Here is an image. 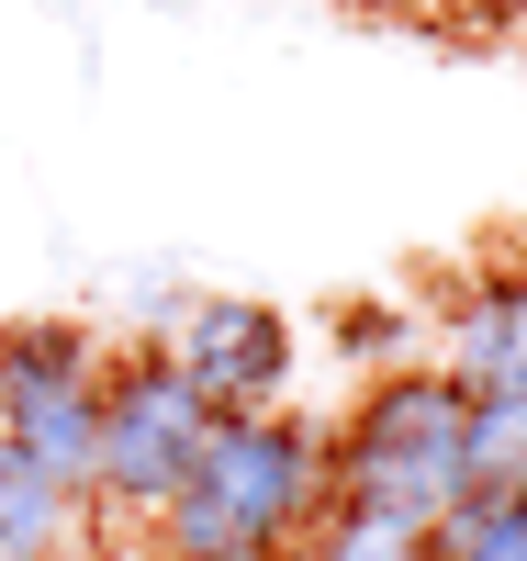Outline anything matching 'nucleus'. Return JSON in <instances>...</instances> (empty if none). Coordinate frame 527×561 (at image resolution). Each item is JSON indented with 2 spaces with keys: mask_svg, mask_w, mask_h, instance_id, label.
I'll list each match as a JSON object with an SVG mask.
<instances>
[{
  "mask_svg": "<svg viewBox=\"0 0 527 561\" xmlns=\"http://www.w3.org/2000/svg\"><path fill=\"white\" fill-rule=\"evenodd\" d=\"M325 505V427L293 404L270 415H214L191 483L158 505V561H280Z\"/></svg>",
  "mask_w": 527,
  "mask_h": 561,
  "instance_id": "f257e3e1",
  "label": "nucleus"
},
{
  "mask_svg": "<svg viewBox=\"0 0 527 561\" xmlns=\"http://www.w3.org/2000/svg\"><path fill=\"white\" fill-rule=\"evenodd\" d=\"M460 415L471 393L449 370H381V382L348 404V427H325V494L370 505V517H404L438 550V517L471 494V460H460Z\"/></svg>",
  "mask_w": 527,
  "mask_h": 561,
  "instance_id": "f03ea898",
  "label": "nucleus"
},
{
  "mask_svg": "<svg viewBox=\"0 0 527 561\" xmlns=\"http://www.w3.org/2000/svg\"><path fill=\"white\" fill-rule=\"evenodd\" d=\"M102 370H113V348L79 314L0 325V438L79 505H90V449H102Z\"/></svg>",
  "mask_w": 527,
  "mask_h": 561,
  "instance_id": "7ed1b4c3",
  "label": "nucleus"
},
{
  "mask_svg": "<svg viewBox=\"0 0 527 561\" xmlns=\"http://www.w3.org/2000/svg\"><path fill=\"white\" fill-rule=\"evenodd\" d=\"M214 438V404L169 370L158 337L113 348L102 370V449H90V505L102 517H158V505L191 483V460Z\"/></svg>",
  "mask_w": 527,
  "mask_h": 561,
  "instance_id": "20e7f679",
  "label": "nucleus"
},
{
  "mask_svg": "<svg viewBox=\"0 0 527 561\" xmlns=\"http://www.w3.org/2000/svg\"><path fill=\"white\" fill-rule=\"evenodd\" d=\"M158 348L191 393H203L214 415H270L293 404V314L259 304V293H180Z\"/></svg>",
  "mask_w": 527,
  "mask_h": 561,
  "instance_id": "39448f33",
  "label": "nucleus"
},
{
  "mask_svg": "<svg viewBox=\"0 0 527 561\" xmlns=\"http://www.w3.org/2000/svg\"><path fill=\"white\" fill-rule=\"evenodd\" d=\"M426 370H449L460 393H516V382H527V259L483 270V280L438 314V359H426Z\"/></svg>",
  "mask_w": 527,
  "mask_h": 561,
  "instance_id": "423d86ee",
  "label": "nucleus"
},
{
  "mask_svg": "<svg viewBox=\"0 0 527 561\" xmlns=\"http://www.w3.org/2000/svg\"><path fill=\"white\" fill-rule=\"evenodd\" d=\"M79 517H90V505L68 483H45L34 460L0 438V561H68L79 550Z\"/></svg>",
  "mask_w": 527,
  "mask_h": 561,
  "instance_id": "0eeeda50",
  "label": "nucleus"
},
{
  "mask_svg": "<svg viewBox=\"0 0 527 561\" xmlns=\"http://www.w3.org/2000/svg\"><path fill=\"white\" fill-rule=\"evenodd\" d=\"M280 561H426V528L370 517V505H337V494H325V505H314V528L280 550Z\"/></svg>",
  "mask_w": 527,
  "mask_h": 561,
  "instance_id": "6e6552de",
  "label": "nucleus"
},
{
  "mask_svg": "<svg viewBox=\"0 0 527 561\" xmlns=\"http://www.w3.org/2000/svg\"><path fill=\"white\" fill-rule=\"evenodd\" d=\"M460 460H471V494H516V483H527V382H516V393H471Z\"/></svg>",
  "mask_w": 527,
  "mask_h": 561,
  "instance_id": "1a4fd4ad",
  "label": "nucleus"
},
{
  "mask_svg": "<svg viewBox=\"0 0 527 561\" xmlns=\"http://www.w3.org/2000/svg\"><path fill=\"white\" fill-rule=\"evenodd\" d=\"M348 348H359V359L404 348V314H393V304H381V314H370V304H348Z\"/></svg>",
  "mask_w": 527,
  "mask_h": 561,
  "instance_id": "9d476101",
  "label": "nucleus"
},
{
  "mask_svg": "<svg viewBox=\"0 0 527 561\" xmlns=\"http://www.w3.org/2000/svg\"><path fill=\"white\" fill-rule=\"evenodd\" d=\"M449 12H471V23H527V0H449Z\"/></svg>",
  "mask_w": 527,
  "mask_h": 561,
  "instance_id": "9b49d317",
  "label": "nucleus"
},
{
  "mask_svg": "<svg viewBox=\"0 0 527 561\" xmlns=\"http://www.w3.org/2000/svg\"><path fill=\"white\" fill-rule=\"evenodd\" d=\"M426 561H449V550H426Z\"/></svg>",
  "mask_w": 527,
  "mask_h": 561,
  "instance_id": "f8f14e48",
  "label": "nucleus"
}]
</instances>
